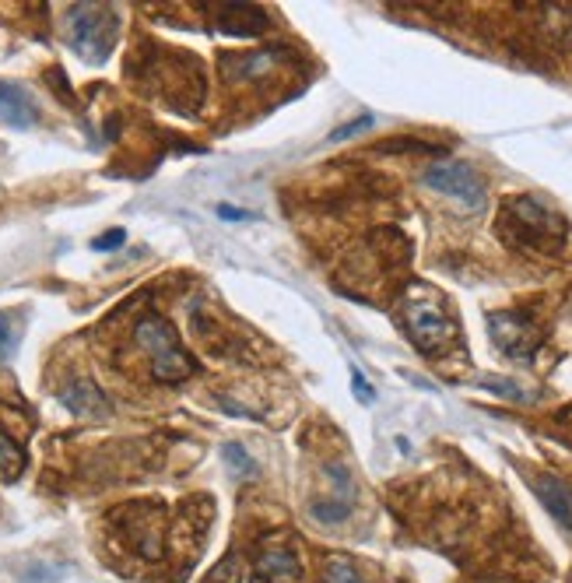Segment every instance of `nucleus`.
<instances>
[{"label":"nucleus","instance_id":"nucleus-1","mask_svg":"<svg viewBox=\"0 0 572 583\" xmlns=\"http://www.w3.org/2000/svg\"><path fill=\"white\" fill-rule=\"evenodd\" d=\"M499 236L513 250L555 257L565 246V218L555 215L537 197H509L499 211Z\"/></svg>","mask_w":572,"mask_h":583},{"label":"nucleus","instance_id":"nucleus-2","mask_svg":"<svg viewBox=\"0 0 572 583\" xmlns=\"http://www.w3.org/2000/svg\"><path fill=\"white\" fill-rule=\"evenodd\" d=\"M401 320L422 355H443L457 341V320L446 310L443 296L429 285H411L404 292Z\"/></svg>","mask_w":572,"mask_h":583},{"label":"nucleus","instance_id":"nucleus-3","mask_svg":"<svg viewBox=\"0 0 572 583\" xmlns=\"http://www.w3.org/2000/svg\"><path fill=\"white\" fill-rule=\"evenodd\" d=\"M134 341L144 355H148L151 376L158 383H183L186 376H194V359L183 352L176 331L169 320L162 317H141L134 327Z\"/></svg>","mask_w":572,"mask_h":583},{"label":"nucleus","instance_id":"nucleus-4","mask_svg":"<svg viewBox=\"0 0 572 583\" xmlns=\"http://www.w3.org/2000/svg\"><path fill=\"white\" fill-rule=\"evenodd\" d=\"M67 29H71V46L81 53L85 60L99 64V60L109 57L116 43V11L113 8H99V4H78L67 15Z\"/></svg>","mask_w":572,"mask_h":583},{"label":"nucleus","instance_id":"nucleus-5","mask_svg":"<svg viewBox=\"0 0 572 583\" xmlns=\"http://www.w3.org/2000/svg\"><path fill=\"white\" fill-rule=\"evenodd\" d=\"M422 180L429 190L443 194L446 201H453L464 211H481L488 201L485 183H481V176L467 162H436V166L425 169Z\"/></svg>","mask_w":572,"mask_h":583},{"label":"nucleus","instance_id":"nucleus-6","mask_svg":"<svg viewBox=\"0 0 572 583\" xmlns=\"http://www.w3.org/2000/svg\"><path fill=\"white\" fill-rule=\"evenodd\" d=\"M488 331H492V341L499 345V352L516 362H530L537 345H541V331L527 317H520V313H492L488 317Z\"/></svg>","mask_w":572,"mask_h":583},{"label":"nucleus","instance_id":"nucleus-7","mask_svg":"<svg viewBox=\"0 0 572 583\" xmlns=\"http://www.w3.org/2000/svg\"><path fill=\"white\" fill-rule=\"evenodd\" d=\"M211 25L225 36H260L271 29V18L264 8H253V4H218L211 11Z\"/></svg>","mask_w":572,"mask_h":583},{"label":"nucleus","instance_id":"nucleus-8","mask_svg":"<svg viewBox=\"0 0 572 583\" xmlns=\"http://www.w3.org/2000/svg\"><path fill=\"white\" fill-rule=\"evenodd\" d=\"M253 573H257V583H299L302 580L299 555L288 545H267L264 552H260Z\"/></svg>","mask_w":572,"mask_h":583},{"label":"nucleus","instance_id":"nucleus-9","mask_svg":"<svg viewBox=\"0 0 572 583\" xmlns=\"http://www.w3.org/2000/svg\"><path fill=\"white\" fill-rule=\"evenodd\" d=\"M530 489H534V496L541 499V506L551 513V520H555L562 531L572 534V489L562 482V478H551V475H537L534 482H530Z\"/></svg>","mask_w":572,"mask_h":583},{"label":"nucleus","instance_id":"nucleus-10","mask_svg":"<svg viewBox=\"0 0 572 583\" xmlns=\"http://www.w3.org/2000/svg\"><path fill=\"white\" fill-rule=\"evenodd\" d=\"M60 404L81 418H102L109 411L106 394H102L92 380H85V376H74V380L64 383V390H60Z\"/></svg>","mask_w":572,"mask_h":583},{"label":"nucleus","instance_id":"nucleus-11","mask_svg":"<svg viewBox=\"0 0 572 583\" xmlns=\"http://www.w3.org/2000/svg\"><path fill=\"white\" fill-rule=\"evenodd\" d=\"M288 50H281V46H267V50H257V53H246V57H225L222 71L225 78L236 85V81H253V78H264V74H271L274 67H278V57H285Z\"/></svg>","mask_w":572,"mask_h":583},{"label":"nucleus","instance_id":"nucleus-12","mask_svg":"<svg viewBox=\"0 0 572 583\" xmlns=\"http://www.w3.org/2000/svg\"><path fill=\"white\" fill-rule=\"evenodd\" d=\"M0 120L11 123V127H32L39 120V106L25 88L0 81Z\"/></svg>","mask_w":572,"mask_h":583},{"label":"nucleus","instance_id":"nucleus-13","mask_svg":"<svg viewBox=\"0 0 572 583\" xmlns=\"http://www.w3.org/2000/svg\"><path fill=\"white\" fill-rule=\"evenodd\" d=\"M25 471V454L8 432L0 429V482H18Z\"/></svg>","mask_w":572,"mask_h":583},{"label":"nucleus","instance_id":"nucleus-14","mask_svg":"<svg viewBox=\"0 0 572 583\" xmlns=\"http://www.w3.org/2000/svg\"><path fill=\"white\" fill-rule=\"evenodd\" d=\"M222 461L229 464V471H232V475H239V478H257V471H260L257 461L250 457V450L239 447V443H225Z\"/></svg>","mask_w":572,"mask_h":583},{"label":"nucleus","instance_id":"nucleus-15","mask_svg":"<svg viewBox=\"0 0 572 583\" xmlns=\"http://www.w3.org/2000/svg\"><path fill=\"white\" fill-rule=\"evenodd\" d=\"M18 334H22V324H18L15 313H0V359H4V362L15 355Z\"/></svg>","mask_w":572,"mask_h":583},{"label":"nucleus","instance_id":"nucleus-16","mask_svg":"<svg viewBox=\"0 0 572 583\" xmlns=\"http://www.w3.org/2000/svg\"><path fill=\"white\" fill-rule=\"evenodd\" d=\"M323 583H365V580L358 576V569L348 559H330L323 566Z\"/></svg>","mask_w":572,"mask_h":583},{"label":"nucleus","instance_id":"nucleus-17","mask_svg":"<svg viewBox=\"0 0 572 583\" xmlns=\"http://www.w3.org/2000/svg\"><path fill=\"white\" fill-rule=\"evenodd\" d=\"M60 576H64V566L57 562H36V569H22L25 583H57Z\"/></svg>","mask_w":572,"mask_h":583},{"label":"nucleus","instance_id":"nucleus-18","mask_svg":"<svg viewBox=\"0 0 572 583\" xmlns=\"http://www.w3.org/2000/svg\"><path fill=\"white\" fill-rule=\"evenodd\" d=\"M372 127V116H358V120H351V123H344V127H337L334 134H330V141H344V137H355V134H362V130H369Z\"/></svg>","mask_w":572,"mask_h":583},{"label":"nucleus","instance_id":"nucleus-19","mask_svg":"<svg viewBox=\"0 0 572 583\" xmlns=\"http://www.w3.org/2000/svg\"><path fill=\"white\" fill-rule=\"evenodd\" d=\"M481 387L492 390V394L509 397V401H523V390L516 387V383H509V380H481Z\"/></svg>","mask_w":572,"mask_h":583},{"label":"nucleus","instance_id":"nucleus-20","mask_svg":"<svg viewBox=\"0 0 572 583\" xmlns=\"http://www.w3.org/2000/svg\"><path fill=\"white\" fill-rule=\"evenodd\" d=\"M351 387H355V394H358V401H362V404H372V401H376V390H372L369 383H365V376L358 373V369L351 373Z\"/></svg>","mask_w":572,"mask_h":583},{"label":"nucleus","instance_id":"nucleus-21","mask_svg":"<svg viewBox=\"0 0 572 583\" xmlns=\"http://www.w3.org/2000/svg\"><path fill=\"white\" fill-rule=\"evenodd\" d=\"M123 243V229H113V232H109V236H99V239H95V250H113V246H120Z\"/></svg>","mask_w":572,"mask_h":583},{"label":"nucleus","instance_id":"nucleus-22","mask_svg":"<svg viewBox=\"0 0 572 583\" xmlns=\"http://www.w3.org/2000/svg\"><path fill=\"white\" fill-rule=\"evenodd\" d=\"M218 215H222V218H236V222H239V218H250L246 211H236V208H218Z\"/></svg>","mask_w":572,"mask_h":583}]
</instances>
